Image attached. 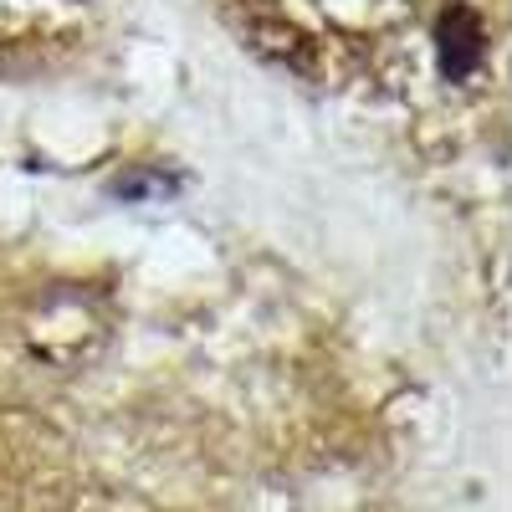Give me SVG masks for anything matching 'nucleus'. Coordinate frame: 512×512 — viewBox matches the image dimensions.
<instances>
[{
	"label": "nucleus",
	"instance_id": "f257e3e1",
	"mask_svg": "<svg viewBox=\"0 0 512 512\" xmlns=\"http://www.w3.org/2000/svg\"><path fill=\"white\" fill-rule=\"evenodd\" d=\"M441 62H446L451 77H466V72L482 62V26H477L472 11L456 6V11L441 21Z\"/></svg>",
	"mask_w": 512,
	"mask_h": 512
}]
</instances>
